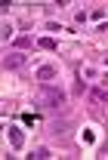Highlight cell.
<instances>
[{
  "mask_svg": "<svg viewBox=\"0 0 108 160\" xmlns=\"http://www.w3.org/2000/svg\"><path fill=\"white\" fill-rule=\"evenodd\" d=\"M6 139H9L13 148H22V145H25V136H22L19 126H9V129H6Z\"/></svg>",
  "mask_w": 108,
  "mask_h": 160,
  "instance_id": "3",
  "label": "cell"
},
{
  "mask_svg": "<svg viewBox=\"0 0 108 160\" xmlns=\"http://www.w3.org/2000/svg\"><path fill=\"white\" fill-rule=\"evenodd\" d=\"M96 99H99V102H108V92H105V89H99V92H96Z\"/></svg>",
  "mask_w": 108,
  "mask_h": 160,
  "instance_id": "10",
  "label": "cell"
},
{
  "mask_svg": "<svg viewBox=\"0 0 108 160\" xmlns=\"http://www.w3.org/2000/svg\"><path fill=\"white\" fill-rule=\"evenodd\" d=\"M53 77H56V68H49V65H43V68H37V80H40V83H49Z\"/></svg>",
  "mask_w": 108,
  "mask_h": 160,
  "instance_id": "4",
  "label": "cell"
},
{
  "mask_svg": "<svg viewBox=\"0 0 108 160\" xmlns=\"http://www.w3.org/2000/svg\"><path fill=\"white\" fill-rule=\"evenodd\" d=\"M31 43H34V37H28V34H22V37H16V46H19V49H28Z\"/></svg>",
  "mask_w": 108,
  "mask_h": 160,
  "instance_id": "7",
  "label": "cell"
},
{
  "mask_svg": "<svg viewBox=\"0 0 108 160\" xmlns=\"http://www.w3.org/2000/svg\"><path fill=\"white\" fill-rule=\"evenodd\" d=\"M28 157H31V160H46V157H53V154H49V148H37V151L28 154Z\"/></svg>",
  "mask_w": 108,
  "mask_h": 160,
  "instance_id": "6",
  "label": "cell"
},
{
  "mask_svg": "<svg viewBox=\"0 0 108 160\" xmlns=\"http://www.w3.org/2000/svg\"><path fill=\"white\" fill-rule=\"evenodd\" d=\"M37 46L46 49V52H56V49H59V43H56L53 37H40V40H37Z\"/></svg>",
  "mask_w": 108,
  "mask_h": 160,
  "instance_id": "5",
  "label": "cell"
},
{
  "mask_svg": "<svg viewBox=\"0 0 108 160\" xmlns=\"http://www.w3.org/2000/svg\"><path fill=\"white\" fill-rule=\"evenodd\" d=\"M90 19H96V22H102V19H105V9H93V12H90Z\"/></svg>",
  "mask_w": 108,
  "mask_h": 160,
  "instance_id": "8",
  "label": "cell"
},
{
  "mask_svg": "<svg viewBox=\"0 0 108 160\" xmlns=\"http://www.w3.org/2000/svg\"><path fill=\"white\" fill-rule=\"evenodd\" d=\"M25 65V52H9V56H3V68L6 71H16Z\"/></svg>",
  "mask_w": 108,
  "mask_h": 160,
  "instance_id": "2",
  "label": "cell"
},
{
  "mask_svg": "<svg viewBox=\"0 0 108 160\" xmlns=\"http://www.w3.org/2000/svg\"><path fill=\"white\" fill-rule=\"evenodd\" d=\"M105 65H108V56H105Z\"/></svg>",
  "mask_w": 108,
  "mask_h": 160,
  "instance_id": "11",
  "label": "cell"
},
{
  "mask_svg": "<svg viewBox=\"0 0 108 160\" xmlns=\"http://www.w3.org/2000/svg\"><path fill=\"white\" fill-rule=\"evenodd\" d=\"M9 37H13V25L6 22V25H3V40H9Z\"/></svg>",
  "mask_w": 108,
  "mask_h": 160,
  "instance_id": "9",
  "label": "cell"
},
{
  "mask_svg": "<svg viewBox=\"0 0 108 160\" xmlns=\"http://www.w3.org/2000/svg\"><path fill=\"white\" fill-rule=\"evenodd\" d=\"M43 86V108H62L65 105V92L59 86H49V83H40Z\"/></svg>",
  "mask_w": 108,
  "mask_h": 160,
  "instance_id": "1",
  "label": "cell"
}]
</instances>
